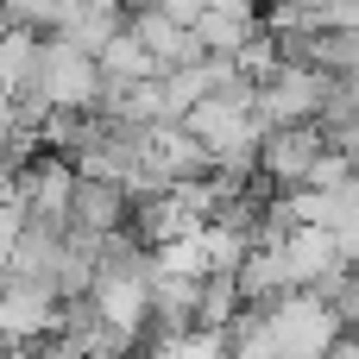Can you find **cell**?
Listing matches in <instances>:
<instances>
[{
    "label": "cell",
    "instance_id": "30bf717a",
    "mask_svg": "<svg viewBox=\"0 0 359 359\" xmlns=\"http://www.w3.org/2000/svg\"><path fill=\"white\" fill-rule=\"evenodd\" d=\"M145 6H158V0H120V13H145Z\"/></svg>",
    "mask_w": 359,
    "mask_h": 359
},
{
    "label": "cell",
    "instance_id": "7c38bea8",
    "mask_svg": "<svg viewBox=\"0 0 359 359\" xmlns=\"http://www.w3.org/2000/svg\"><path fill=\"white\" fill-rule=\"evenodd\" d=\"M271 6H309V0H271Z\"/></svg>",
    "mask_w": 359,
    "mask_h": 359
},
{
    "label": "cell",
    "instance_id": "277c9868",
    "mask_svg": "<svg viewBox=\"0 0 359 359\" xmlns=\"http://www.w3.org/2000/svg\"><path fill=\"white\" fill-rule=\"evenodd\" d=\"M322 133L316 126H271L259 145H252V177H265L271 189H303V177L316 170L322 158Z\"/></svg>",
    "mask_w": 359,
    "mask_h": 359
},
{
    "label": "cell",
    "instance_id": "8fae6325",
    "mask_svg": "<svg viewBox=\"0 0 359 359\" xmlns=\"http://www.w3.org/2000/svg\"><path fill=\"white\" fill-rule=\"evenodd\" d=\"M0 359H25V353H19V347H0Z\"/></svg>",
    "mask_w": 359,
    "mask_h": 359
},
{
    "label": "cell",
    "instance_id": "5b68a950",
    "mask_svg": "<svg viewBox=\"0 0 359 359\" xmlns=\"http://www.w3.org/2000/svg\"><path fill=\"white\" fill-rule=\"evenodd\" d=\"M57 322H63V303L50 297V290H32V284H0V347H38L44 334H57Z\"/></svg>",
    "mask_w": 359,
    "mask_h": 359
},
{
    "label": "cell",
    "instance_id": "7a4b0ae2",
    "mask_svg": "<svg viewBox=\"0 0 359 359\" xmlns=\"http://www.w3.org/2000/svg\"><path fill=\"white\" fill-rule=\"evenodd\" d=\"M259 328H265L271 359H322L341 334H347V322H341L316 290H290V297L265 303V309H259Z\"/></svg>",
    "mask_w": 359,
    "mask_h": 359
},
{
    "label": "cell",
    "instance_id": "ba28073f",
    "mask_svg": "<svg viewBox=\"0 0 359 359\" xmlns=\"http://www.w3.org/2000/svg\"><path fill=\"white\" fill-rule=\"evenodd\" d=\"M151 359H227V334L215 328H183V334H158Z\"/></svg>",
    "mask_w": 359,
    "mask_h": 359
},
{
    "label": "cell",
    "instance_id": "6da1fadb",
    "mask_svg": "<svg viewBox=\"0 0 359 359\" xmlns=\"http://www.w3.org/2000/svg\"><path fill=\"white\" fill-rule=\"evenodd\" d=\"M19 95H32L44 114H95L101 107V69H95V57L69 50L63 38H38V57H32V76Z\"/></svg>",
    "mask_w": 359,
    "mask_h": 359
},
{
    "label": "cell",
    "instance_id": "3957f363",
    "mask_svg": "<svg viewBox=\"0 0 359 359\" xmlns=\"http://www.w3.org/2000/svg\"><path fill=\"white\" fill-rule=\"evenodd\" d=\"M69 189H76V170H69L63 158H50V151H38V158L13 177V202H19V215H25V227H50V233L69 227Z\"/></svg>",
    "mask_w": 359,
    "mask_h": 359
},
{
    "label": "cell",
    "instance_id": "52a82bcc",
    "mask_svg": "<svg viewBox=\"0 0 359 359\" xmlns=\"http://www.w3.org/2000/svg\"><path fill=\"white\" fill-rule=\"evenodd\" d=\"M126 227V196L114 183H82L69 189V233H88V240H107Z\"/></svg>",
    "mask_w": 359,
    "mask_h": 359
},
{
    "label": "cell",
    "instance_id": "8992f818",
    "mask_svg": "<svg viewBox=\"0 0 359 359\" xmlns=\"http://www.w3.org/2000/svg\"><path fill=\"white\" fill-rule=\"evenodd\" d=\"M265 246H278V265H284V284L290 290H322L334 271H347V259L334 252V240L316 233V227H290V233H278Z\"/></svg>",
    "mask_w": 359,
    "mask_h": 359
},
{
    "label": "cell",
    "instance_id": "9c48e42d",
    "mask_svg": "<svg viewBox=\"0 0 359 359\" xmlns=\"http://www.w3.org/2000/svg\"><path fill=\"white\" fill-rule=\"evenodd\" d=\"M322 359H359V347H353V341H347V334H341V341H334V347H328V353H322Z\"/></svg>",
    "mask_w": 359,
    "mask_h": 359
}]
</instances>
